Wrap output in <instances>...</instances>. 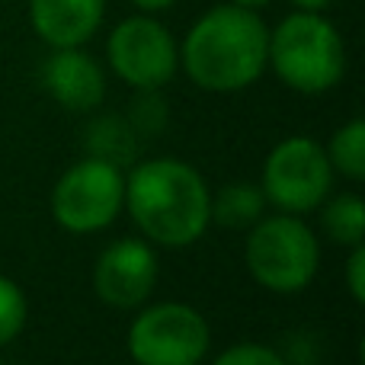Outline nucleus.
I'll return each mask as SVG.
<instances>
[{"label":"nucleus","mask_w":365,"mask_h":365,"mask_svg":"<svg viewBox=\"0 0 365 365\" xmlns=\"http://www.w3.org/2000/svg\"><path fill=\"white\" fill-rule=\"evenodd\" d=\"M324 227H327L330 240L343 247L362 244L365 237V205L359 195H336L330 205L324 208Z\"/></svg>","instance_id":"obj_14"},{"label":"nucleus","mask_w":365,"mask_h":365,"mask_svg":"<svg viewBox=\"0 0 365 365\" xmlns=\"http://www.w3.org/2000/svg\"><path fill=\"white\" fill-rule=\"evenodd\" d=\"M42 83L51 100H58L71 113H90L106 96V74L96 58L81 51V45L51 51L42 68Z\"/></svg>","instance_id":"obj_10"},{"label":"nucleus","mask_w":365,"mask_h":365,"mask_svg":"<svg viewBox=\"0 0 365 365\" xmlns=\"http://www.w3.org/2000/svg\"><path fill=\"white\" fill-rule=\"evenodd\" d=\"M158 285V253L145 240H115L100 253L93 269V289L113 308H138Z\"/></svg>","instance_id":"obj_9"},{"label":"nucleus","mask_w":365,"mask_h":365,"mask_svg":"<svg viewBox=\"0 0 365 365\" xmlns=\"http://www.w3.org/2000/svg\"><path fill=\"white\" fill-rule=\"evenodd\" d=\"M231 4H237V6H247V10H259V6L272 4V0H231Z\"/></svg>","instance_id":"obj_20"},{"label":"nucleus","mask_w":365,"mask_h":365,"mask_svg":"<svg viewBox=\"0 0 365 365\" xmlns=\"http://www.w3.org/2000/svg\"><path fill=\"white\" fill-rule=\"evenodd\" d=\"M321 266V244L302 218H259L247 237V269L263 289L292 295L311 285Z\"/></svg>","instance_id":"obj_4"},{"label":"nucleus","mask_w":365,"mask_h":365,"mask_svg":"<svg viewBox=\"0 0 365 365\" xmlns=\"http://www.w3.org/2000/svg\"><path fill=\"white\" fill-rule=\"evenodd\" d=\"M269 29L253 10L237 4L212 6L195 19L182 42V68L189 81L212 93L244 90L263 74Z\"/></svg>","instance_id":"obj_2"},{"label":"nucleus","mask_w":365,"mask_h":365,"mask_svg":"<svg viewBox=\"0 0 365 365\" xmlns=\"http://www.w3.org/2000/svg\"><path fill=\"white\" fill-rule=\"evenodd\" d=\"M132 4L145 13H160V10H167V6H173L177 0H132Z\"/></svg>","instance_id":"obj_18"},{"label":"nucleus","mask_w":365,"mask_h":365,"mask_svg":"<svg viewBox=\"0 0 365 365\" xmlns=\"http://www.w3.org/2000/svg\"><path fill=\"white\" fill-rule=\"evenodd\" d=\"M26 317H29V304L23 289L13 279L0 276V346L16 340L19 330L26 327Z\"/></svg>","instance_id":"obj_15"},{"label":"nucleus","mask_w":365,"mask_h":365,"mask_svg":"<svg viewBox=\"0 0 365 365\" xmlns=\"http://www.w3.org/2000/svg\"><path fill=\"white\" fill-rule=\"evenodd\" d=\"M292 4L298 6V10H311V13H321V10H327L334 0H292Z\"/></svg>","instance_id":"obj_19"},{"label":"nucleus","mask_w":365,"mask_h":365,"mask_svg":"<svg viewBox=\"0 0 365 365\" xmlns=\"http://www.w3.org/2000/svg\"><path fill=\"white\" fill-rule=\"evenodd\" d=\"M263 186L253 182H227L225 189H218L212 202V221H218L221 227H253L263 218Z\"/></svg>","instance_id":"obj_12"},{"label":"nucleus","mask_w":365,"mask_h":365,"mask_svg":"<svg viewBox=\"0 0 365 365\" xmlns=\"http://www.w3.org/2000/svg\"><path fill=\"white\" fill-rule=\"evenodd\" d=\"M125 199V180L106 158H87L68 167L51 192V215L71 234H93L115 221Z\"/></svg>","instance_id":"obj_5"},{"label":"nucleus","mask_w":365,"mask_h":365,"mask_svg":"<svg viewBox=\"0 0 365 365\" xmlns=\"http://www.w3.org/2000/svg\"><path fill=\"white\" fill-rule=\"evenodd\" d=\"M212 365H285V359L263 343H237L225 349Z\"/></svg>","instance_id":"obj_16"},{"label":"nucleus","mask_w":365,"mask_h":365,"mask_svg":"<svg viewBox=\"0 0 365 365\" xmlns=\"http://www.w3.org/2000/svg\"><path fill=\"white\" fill-rule=\"evenodd\" d=\"M346 289L353 295L356 304H362L365 298V250L362 244H353V253L346 259Z\"/></svg>","instance_id":"obj_17"},{"label":"nucleus","mask_w":365,"mask_h":365,"mask_svg":"<svg viewBox=\"0 0 365 365\" xmlns=\"http://www.w3.org/2000/svg\"><path fill=\"white\" fill-rule=\"evenodd\" d=\"M208 346V321L180 302L154 304L128 327V356L138 365H199Z\"/></svg>","instance_id":"obj_6"},{"label":"nucleus","mask_w":365,"mask_h":365,"mask_svg":"<svg viewBox=\"0 0 365 365\" xmlns=\"http://www.w3.org/2000/svg\"><path fill=\"white\" fill-rule=\"evenodd\" d=\"M334 186V167L314 138H285L272 148L263 167V195L289 215L317 208Z\"/></svg>","instance_id":"obj_7"},{"label":"nucleus","mask_w":365,"mask_h":365,"mask_svg":"<svg viewBox=\"0 0 365 365\" xmlns=\"http://www.w3.org/2000/svg\"><path fill=\"white\" fill-rule=\"evenodd\" d=\"M327 160L334 170H340L346 180H365V125L362 119H349L340 132H334L327 148Z\"/></svg>","instance_id":"obj_13"},{"label":"nucleus","mask_w":365,"mask_h":365,"mask_svg":"<svg viewBox=\"0 0 365 365\" xmlns=\"http://www.w3.org/2000/svg\"><path fill=\"white\" fill-rule=\"evenodd\" d=\"M109 64L135 90H160L180 64L170 29L151 16H128L109 36Z\"/></svg>","instance_id":"obj_8"},{"label":"nucleus","mask_w":365,"mask_h":365,"mask_svg":"<svg viewBox=\"0 0 365 365\" xmlns=\"http://www.w3.org/2000/svg\"><path fill=\"white\" fill-rule=\"evenodd\" d=\"M122 202L141 234L170 250L195 244L212 221V192L205 180L177 158H158L135 167Z\"/></svg>","instance_id":"obj_1"},{"label":"nucleus","mask_w":365,"mask_h":365,"mask_svg":"<svg viewBox=\"0 0 365 365\" xmlns=\"http://www.w3.org/2000/svg\"><path fill=\"white\" fill-rule=\"evenodd\" d=\"M106 0H29V19L51 48L83 45L103 23Z\"/></svg>","instance_id":"obj_11"},{"label":"nucleus","mask_w":365,"mask_h":365,"mask_svg":"<svg viewBox=\"0 0 365 365\" xmlns=\"http://www.w3.org/2000/svg\"><path fill=\"white\" fill-rule=\"evenodd\" d=\"M266 64L298 93H327L346 74V45L330 19L298 10L269 32Z\"/></svg>","instance_id":"obj_3"}]
</instances>
